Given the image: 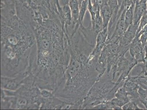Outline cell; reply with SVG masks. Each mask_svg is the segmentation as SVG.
I'll return each instance as SVG.
<instances>
[{"mask_svg": "<svg viewBox=\"0 0 147 110\" xmlns=\"http://www.w3.org/2000/svg\"><path fill=\"white\" fill-rule=\"evenodd\" d=\"M37 44L32 71L38 87L54 92L61 85L70 58L69 38L61 23L44 20L33 27Z\"/></svg>", "mask_w": 147, "mask_h": 110, "instance_id": "1", "label": "cell"}, {"mask_svg": "<svg viewBox=\"0 0 147 110\" xmlns=\"http://www.w3.org/2000/svg\"><path fill=\"white\" fill-rule=\"evenodd\" d=\"M37 44L32 25L16 14L1 20V76L14 77L32 71L35 64Z\"/></svg>", "mask_w": 147, "mask_h": 110, "instance_id": "2", "label": "cell"}, {"mask_svg": "<svg viewBox=\"0 0 147 110\" xmlns=\"http://www.w3.org/2000/svg\"><path fill=\"white\" fill-rule=\"evenodd\" d=\"M70 58L61 85L55 96L80 109V106L98 75L96 64L88 58L93 51L91 46L81 40L69 41Z\"/></svg>", "mask_w": 147, "mask_h": 110, "instance_id": "3", "label": "cell"}, {"mask_svg": "<svg viewBox=\"0 0 147 110\" xmlns=\"http://www.w3.org/2000/svg\"><path fill=\"white\" fill-rule=\"evenodd\" d=\"M43 102L41 90L32 73L15 91L1 89V109H40Z\"/></svg>", "mask_w": 147, "mask_h": 110, "instance_id": "4", "label": "cell"}, {"mask_svg": "<svg viewBox=\"0 0 147 110\" xmlns=\"http://www.w3.org/2000/svg\"><path fill=\"white\" fill-rule=\"evenodd\" d=\"M104 76V75H103ZM96 80L88 92L80 106V109H91L94 106L110 101L115 97L113 90L116 83L107 75Z\"/></svg>", "mask_w": 147, "mask_h": 110, "instance_id": "5", "label": "cell"}, {"mask_svg": "<svg viewBox=\"0 0 147 110\" xmlns=\"http://www.w3.org/2000/svg\"><path fill=\"white\" fill-rule=\"evenodd\" d=\"M138 63L131 55L125 57V55L119 57L112 67V79L113 81L116 74L119 76L117 82L121 83L125 81L131 74V72Z\"/></svg>", "mask_w": 147, "mask_h": 110, "instance_id": "6", "label": "cell"}, {"mask_svg": "<svg viewBox=\"0 0 147 110\" xmlns=\"http://www.w3.org/2000/svg\"><path fill=\"white\" fill-rule=\"evenodd\" d=\"M31 73L28 72H23L14 77L1 76V89L16 90L23 84L25 79Z\"/></svg>", "mask_w": 147, "mask_h": 110, "instance_id": "7", "label": "cell"}, {"mask_svg": "<svg viewBox=\"0 0 147 110\" xmlns=\"http://www.w3.org/2000/svg\"><path fill=\"white\" fill-rule=\"evenodd\" d=\"M129 50L131 56L138 64H145L147 58V49L143 45L138 37H136L131 43Z\"/></svg>", "mask_w": 147, "mask_h": 110, "instance_id": "8", "label": "cell"}, {"mask_svg": "<svg viewBox=\"0 0 147 110\" xmlns=\"http://www.w3.org/2000/svg\"><path fill=\"white\" fill-rule=\"evenodd\" d=\"M108 37V28L102 29L97 35L94 49L88 58L89 61L97 64L103 49L105 46Z\"/></svg>", "mask_w": 147, "mask_h": 110, "instance_id": "9", "label": "cell"}, {"mask_svg": "<svg viewBox=\"0 0 147 110\" xmlns=\"http://www.w3.org/2000/svg\"><path fill=\"white\" fill-rule=\"evenodd\" d=\"M137 76H132L130 74L124 82L123 86L129 96L132 99L139 100L138 91L140 86L137 82Z\"/></svg>", "mask_w": 147, "mask_h": 110, "instance_id": "10", "label": "cell"}, {"mask_svg": "<svg viewBox=\"0 0 147 110\" xmlns=\"http://www.w3.org/2000/svg\"><path fill=\"white\" fill-rule=\"evenodd\" d=\"M139 25H131L120 39L119 45L126 49H129V45L136 37Z\"/></svg>", "mask_w": 147, "mask_h": 110, "instance_id": "11", "label": "cell"}, {"mask_svg": "<svg viewBox=\"0 0 147 110\" xmlns=\"http://www.w3.org/2000/svg\"><path fill=\"white\" fill-rule=\"evenodd\" d=\"M147 9V0H137L135 3L133 24H140V20Z\"/></svg>", "mask_w": 147, "mask_h": 110, "instance_id": "12", "label": "cell"}, {"mask_svg": "<svg viewBox=\"0 0 147 110\" xmlns=\"http://www.w3.org/2000/svg\"><path fill=\"white\" fill-rule=\"evenodd\" d=\"M92 29L97 35L103 29V22L100 13V9H98L94 19L90 22Z\"/></svg>", "mask_w": 147, "mask_h": 110, "instance_id": "13", "label": "cell"}, {"mask_svg": "<svg viewBox=\"0 0 147 110\" xmlns=\"http://www.w3.org/2000/svg\"><path fill=\"white\" fill-rule=\"evenodd\" d=\"M100 13L103 22V29L108 28L112 16V12L107 4L100 9Z\"/></svg>", "mask_w": 147, "mask_h": 110, "instance_id": "14", "label": "cell"}, {"mask_svg": "<svg viewBox=\"0 0 147 110\" xmlns=\"http://www.w3.org/2000/svg\"><path fill=\"white\" fill-rule=\"evenodd\" d=\"M135 5V3H133L127 9L125 12V26L127 29L133 24Z\"/></svg>", "mask_w": 147, "mask_h": 110, "instance_id": "15", "label": "cell"}, {"mask_svg": "<svg viewBox=\"0 0 147 110\" xmlns=\"http://www.w3.org/2000/svg\"><path fill=\"white\" fill-rule=\"evenodd\" d=\"M115 97L120 100H124L128 103L132 99L128 95L125 88L123 85L118 88L115 94Z\"/></svg>", "mask_w": 147, "mask_h": 110, "instance_id": "16", "label": "cell"}, {"mask_svg": "<svg viewBox=\"0 0 147 110\" xmlns=\"http://www.w3.org/2000/svg\"><path fill=\"white\" fill-rule=\"evenodd\" d=\"M91 109L121 110L122 108L115 106L110 100L94 106Z\"/></svg>", "mask_w": 147, "mask_h": 110, "instance_id": "17", "label": "cell"}, {"mask_svg": "<svg viewBox=\"0 0 147 110\" xmlns=\"http://www.w3.org/2000/svg\"><path fill=\"white\" fill-rule=\"evenodd\" d=\"M140 103L139 100L137 99H132L122 107V109L124 110H141L144 109L140 108L139 104Z\"/></svg>", "mask_w": 147, "mask_h": 110, "instance_id": "18", "label": "cell"}, {"mask_svg": "<svg viewBox=\"0 0 147 110\" xmlns=\"http://www.w3.org/2000/svg\"><path fill=\"white\" fill-rule=\"evenodd\" d=\"M138 92L139 101L147 109V89L140 87Z\"/></svg>", "mask_w": 147, "mask_h": 110, "instance_id": "19", "label": "cell"}, {"mask_svg": "<svg viewBox=\"0 0 147 110\" xmlns=\"http://www.w3.org/2000/svg\"><path fill=\"white\" fill-rule=\"evenodd\" d=\"M147 24V9L140 20V24H139L138 29L137 35L140 31L145 25Z\"/></svg>", "mask_w": 147, "mask_h": 110, "instance_id": "20", "label": "cell"}, {"mask_svg": "<svg viewBox=\"0 0 147 110\" xmlns=\"http://www.w3.org/2000/svg\"><path fill=\"white\" fill-rule=\"evenodd\" d=\"M133 2L134 3H136V1H137V0H133Z\"/></svg>", "mask_w": 147, "mask_h": 110, "instance_id": "21", "label": "cell"}]
</instances>
